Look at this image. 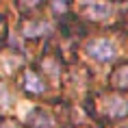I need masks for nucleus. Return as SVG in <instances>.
Returning <instances> with one entry per match:
<instances>
[{"instance_id": "obj_12", "label": "nucleus", "mask_w": 128, "mask_h": 128, "mask_svg": "<svg viewBox=\"0 0 128 128\" xmlns=\"http://www.w3.org/2000/svg\"><path fill=\"white\" fill-rule=\"evenodd\" d=\"M2 128H22V126H20V124H15V122H4Z\"/></svg>"}, {"instance_id": "obj_11", "label": "nucleus", "mask_w": 128, "mask_h": 128, "mask_svg": "<svg viewBox=\"0 0 128 128\" xmlns=\"http://www.w3.org/2000/svg\"><path fill=\"white\" fill-rule=\"evenodd\" d=\"M41 0H20V4L22 7H26V9H33V7H37Z\"/></svg>"}, {"instance_id": "obj_7", "label": "nucleus", "mask_w": 128, "mask_h": 128, "mask_svg": "<svg viewBox=\"0 0 128 128\" xmlns=\"http://www.w3.org/2000/svg\"><path fill=\"white\" fill-rule=\"evenodd\" d=\"M87 13H89V18H96V20L108 18L111 15V4L100 2V0H91V2H87Z\"/></svg>"}, {"instance_id": "obj_4", "label": "nucleus", "mask_w": 128, "mask_h": 128, "mask_svg": "<svg viewBox=\"0 0 128 128\" xmlns=\"http://www.w3.org/2000/svg\"><path fill=\"white\" fill-rule=\"evenodd\" d=\"M26 120H28V124L35 126V128H52L54 126L52 115L48 113V111H44V108H35V111H30V113L26 115Z\"/></svg>"}, {"instance_id": "obj_9", "label": "nucleus", "mask_w": 128, "mask_h": 128, "mask_svg": "<svg viewBox=\"0 0 128 128\" xmlns=\"http://www.w3.org/2000/svg\"><path fill=\"white\" fill-rule=\"evenodd\" d=\"M11 102H13L11 94L7 91V87H4V85H0V106H9Z\"/></svg>"}, {"instance_id": "obj_10", "label": "nucleus", "mask_w": 128, "mask_h": 128, "mask_svg": "<svg viewBox=\"0 0 128 128\" xmlns=\"http://www.w3.org/2000/svg\"><path fill=\"white\" fill-rule=\"evenodd\" d=\"M52 11H54V13L68 11V0H52Z\"/></svg>"}, {"instance_id": "obj_1", "label": "nucleus", "mask_w": 128, "mask_h": 128, "mask_svg": "<svg viewBox=\"0 0 128 128\" xmlns=\"http://www.w3.org/2000/svg\"><path fill=\"white\" fill-rule=\"evenodd\" d=\"M98 111L106 115V120L120 122L128 117V100L120 94H104L98 98Z\"/></svg>"}, {"instance_id": "obj_8", "label": "nucleus", "mask_w": 128, "mask_h": 128, "mask_svg": "<svg viewBox=\"0 0 128 128\" xmlns=\"http://www.w3.org/2000/svg\"><path fill=\"white\" fill-rule=\"evenodd\" d=\"M22 65V59L20 56H13V54H2L0 56V72L2 74H11L15 68Z\"/></svg>"}, {"instance_id": "obj_2", "label": "nucleus", "mask_w": 128, "mask_h": 128, "mask_svg": "<svg viewBox=\"0 0 128 128\" xmlns=\"http://www.w3.org/2000/svg\"><path fill=\"white\" fill-rule=\"evenodd\" d=\"M85 52H87L94 61H98V63H108V61L115 59L117 48H115L113 41H108V39H94V41L87 44Z\"/></svg>"}, {"instance_id": "obj_3", "label": "nucleus", "mask_w": 128, "mask_h": 128, "mask_svg": "<svg viewBox=\"0 0 128 128\" xmlns=\"http://www.w3.org/2000/svg\"><path fill=\"white\" fill-rule=\"evenodd\" d=\"M52 30V26H50V22H44V20H30L24 24V28H22V33H24V37L26 39H33V37H39V35H46Z\"/></svg>"}, {"instance_id": "obj_6", "label": "nucleus", "mask_w": 128, "mask_h": 128, "mask_svg": "<svg viewBox=\"0 0 128 128\" xmlns=\"http://www.w3.org/2000/svg\"><path fill=\"white\" fill-rule=\"evenodd\" d=\"M111 85H113L115 89H120V91L128 89V63H122V65H117V68L113 70V74H111Z\"/></svg>"}, {"instance_id": "obj_5", "label": "nucleus", "mask_w": 128, "mask_h": 128, "mask_svg": "<svg viewBox=\"0 0 128 128\" xmlns=\"http://www.w3.org/2000/svg\"><path fill=\"white\" fill-rule=\"evenodd\" d=\"M22 85H24V89H26L28 94H33V96H39L46 91V85H44V80H41L39 76L35 74V72H24V78H22Z\"/></svg>"}]
</instances>
